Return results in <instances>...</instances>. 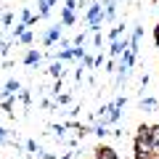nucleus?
I'll return each instance as SVG.
<instances>
[{
    "instance_id": "nucleus-1",
    "label": "nucleus",
    "mask_w": 159,
    "mask_h": 159,
    "mask_svg": "<svg viewBox=\"0 0 159 159\" xmlns=\"http://www.w3.org/2000/svg\"><path fill=\"white\" fill-rule=\"evenodd\" d=\"M135 159H154V146H151V127L141 125L135 135Z\"/></svg>"
},
{
    "instance_id": "nucleus-2",
    "label": "nucleus",
    "mask_w": 159,
    "mask_h": 159,
    "mask_svg": "<svg viewBox=\"0 0 159 159\" xmlns=\"http://www.w3.org/2000/svg\"><path fill=\"white\" fill-rule=\"evenodd\" d=\"M103 21V11H101V3H90L88 8V24H90V32H98Z\"/></svg>"
},
{
    "instance_id": "nucleus-3",
    "label": "nucleus",
    "mask_w": 159,
    "mask_h": 159,
    "mask_svg": "<svg viewBox=\"0 0 159 159\" xmlns=\"http://www.w3.org/2000/svg\"><path fill=\"white\" fill-rule=\"evenodd\" d=\"M127 45H130V43H125V40L119 43V37H117V40H111V58H119L122 53L127 51Z\"/></svg>"
},
{
    "instance_id": "nucleus-4",
    "label": "nucleus",
    "mask_w": 159,
    "mask_h": 159,
    "mask_svg": "<svg viewBox=\"0 0 159 159\" xmlns=\"http://www.w3.org/2000/svg\"><path fill=\"white\" fill-rule=\"evenodd\" d=\"M58 37H61V27L56 24V27H51V29L45 32V37H43V43H45V45H53V43H56Z\"/></svg>"
},
{
    "instance_id": "nucleus-5",
    "label": "nucleus",
    "mask_w": 159,
    "mask_h": 159,
    "mask_svg": "<svg viewBox=\"0 0 159 159\" xmlns=\"http://www.w3.org/2000/svg\"><path fill=\"white\" fill-rule=\"evenodd\" d=\"M96 157H98V159H119V154L114 151L111 146H98V151H96Z\"/></svg>"
},
{
    "instance_id": "nucleus-6",
    "label": "nucleus",
    "mask_w": 159,
    "mask_h": 159,
    "mask_svg": "<svg viewBox=\"0 0 159 159\" xmlns=\"http://www.w3.org/2000/svg\"><path fill=\"white\" fill-rule=\"evenodd\" d=\"M151 146H154V157L159 159V125L151 127Z\"/></svg>"
},
{
    "instance_id": "nucleus-7",
    "label": "nucleus",
    "mask_w": 159,
    "mask_h": 159,
    "mask_svg": "<svg viewBox=\"0 0 159 159\" xmlns=\"http://www.w3.org/2000/svg\"><path fill=\"white\" fill-rule=\"evenodd\" d=\"M40 58H43V53H37V51H27V56H24V64L34 66V64H40Z\"/></svg>"
},
{
    "instance_id": "nucleus-8",
    "label": "nucleus",
    "mask_w": 159,
    "mask_h": 159,
    "mask_svg": "<svg viewBox=\"0 0 159 159\" xmlns=\"http://www.w3.org/2000/svg\"><path fill=\"white\" fill-rule=\"evenodd\" d=\"M103 19H114L117 16V3H114V0H109V3H103Z\"/></svg>"
},
{
    "instance_id": "nucleus-9",
    "label": "nucleus",
    "mask_w": 159,
    "mask_h": 159,
    "mask_svg": "<svg viewBox=\"0 0 159 159\" xmlns=\"http://www.w3.org/2000/svg\"><path fill=\"white\" fill-rule=\"evenodd\" d=\"M61 24H64V27H72V24H74V11L64 8V13H61Z\"/></svg>"
},
{
    "instance_id": "nucleus-10",
    "label": "nucleus",
    "mask_w": 159,
    "mask_h": 159,
    "mask_svg": "<svg viewBox=\"0 0 159 159\" xmlns=\"http://www.w3.org/2000/svg\"><path fill=\"white\" fill-rule=\"evenodd\" d=\"M106 125H109V122H103V119H101V122H98V125L93 127V133H96L98 138H103V135H109V127H106Z\"/></svg>"
},
{
    "instance_id": "nucleus-11",
    "label": "nucleus",
    "mask_w": 159,
    "mask_h": 159,
    "mask_svg": "<svg viewBox=\"0 0 159 159\" xmlns=\"http://www.w3.org/2000/svg\"><path fill=\"white\" fill-rule=\"evenodd\" d=\"M53 3H56V0H40V16H48Z\"/></svg>"
},
{
    "instance_id": "nucleus-12",
    "label": "nucleus",
    "mask_w": 159,
    "mask_h": 159,
    "mask_svg": "<svg viewBox=\"0 0 159 159\" xmlns=\"http://www.w3.org/2000/svg\"><path fill=\"white\" fill-rule=\"evenodd\" d=\"M16 93H19V82H13V80H11V82H6L3 96H16Z\"/></svg>"
},
{
    "instance_id": "nucleus-13",
    "label": "nucleus",
    "mask_w": 159,
    "mask_h": 159,
    "mask_svg": "<svg viewBox=\"0 0 159 159\" xmlns=\"http://www.w3.org/2000/svg\"><path fill=\"white\" fill-rule=\"evenodd\" d=\"M157 106H159L157 98H141V109H148V111H151V109H157Z\"/></svg>"
},
{
    "instance_id": "nucleus-14",
    "label": "nucleus",
    "mask_w": 159,
    "mask_h": 159,
    "mask_svg": "<svg viewBox=\"0 0 159 159\" xmlns=\"http://www.w3.org/2000/svg\"><path fill=\"white\" fill-rule=\"evenodd\" d=\"M51 74L61 80V74H64V66H61V61H53V64H51Z\"/></svg>"
},
{
    "instance_id": "nucleus-15",
    "label": "nucleus",
    "mask_w": 159,
    "mask_h": 159,
    "mask_svg": "<svg viewBox=\"0 0 159 159\" xmlns=\"http://www.w3.org/2000/svg\"><path fill=\"white\" fill-rule=\"evenodd\" d=\"M19 43L29 45V43H32V32H21V34H19Z\"/></svg>"
},
{
    "instance_id": "nucleus-16",
    "label": "nucleus",
    "mask_w": 159,
    "mask_h": 159,
    "mask_svg": "<svg viewBox=\"0 0 159 159\" xmlns=\"http://www.w3.org/2000/svg\"><path fill=\"white\" fill-rule=\"evenodd\" d=\"M21 21H24V24H34L37 19H34V16H32L29 11H24V13H21Z\"/></svg>"
},
{
    "instance_id": "nucleus-17",
    "label": "nucleus",
    "mask_w": 159,
    "mask_h": 159,
    "mask_svg": "<svg viewBox=\"0 0 159 159\" xmlns=\"http://www.w3.org/2000/svg\"><path fill=\"white\" fill-rule=\"evenodd\" d=\"M72 101V98H69V93H61V96H58V103H69Z\"/></svg>"
},
{
    "instance_id": "nucleus-18",
    "label": "nucleus",
    "mask_w": 159,
    "mask_h": 159,
    "mask_svg": "<svg viewBox=\"0 0 159 159\" xmlns=\"http://www.w3.org/2000/svg\"><path fill=\"white\" fill-rule=\"evenodd\" d=\"M27 151H32V154H34V151H37V143H34V141H29V143H27Z\"/></svg>"
},
{
    "instance_id": "nucleus-19",
    "label": "nucleus",
    "mask_w": 159,
    "mask_h": 159,
    "mask_svg": "<svg viewBox=\"0 0 159 159\" xmlns=\"http://www.w3.org/2000/svg\"><path fill=\"white\" fill-rule=\"evenodd\" d=\"M3 143H6V130L0 127V146H3Z\"/></svg>"
},
{
    "instance_id": "nucleus-20",
    "label": "nucleus",
    "mask_w": 159,
    "mask_h": 159,
    "mask_svg": "<svg viewBox=\"0 0 159 159\" xmlns=\"http://www.w3.org/2000/svg\"><path fill=\"white\" fill-rule=\"evenodd\" d=\"M3 53H6V43H3V40H0V56H3Z\"/></svg>"
},
{
    "instance_id": "nucleus-21",
    "label": "nucleus",
    "mask_w": 159,
    "mask_h": 159,
    "mask_svg": "<svg viewBox=\"0 0 159 159\" xmlns=\"http://www.w3.org/2000/svg\"><path fill=\"white\" fill-rule=\"evenodd\" d=\"M154 37H157V48H159V32H154Z\"/></svg>"
},
{
    "instance_id": "nucleus-22",
    "label": "nucleus",
    "mask_w": 159,
    "mask_h": 159,
    "mask_svg": "<svg viewBox=\"0 0 159 159\" xmlns=\"http://www.w3.org/2000/svg\"><path fill=\"white\" fill-rule=\"evenodd\" d=\"M157 32H159V24H157Z\"/></svg>"
}]
</instances>
